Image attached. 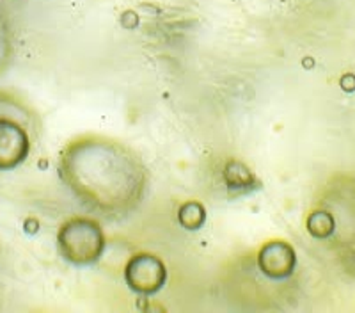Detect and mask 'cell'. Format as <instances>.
<instances>
[{
    "mask_svg": "<svg viewBox=\"0 0 355 313\" xmlns=\"http://www.w3.org/2000/svg\"><path fill=\"white\" fill-rule=\"evenodd\" d=\"M307 226H309V232L316 237H327L332 233V228H334V223H332V217L325 212H320V214H313L307 221Z\"/></svg>",
    "mask_w": 355,
    "mask_h": 313,
    "instance_id": "cell-8",
    "label": "cell"
},
{
    "mask_svg": "<svg viewBox=\"0 0 355 313\" xmlns=\"http://www.w3.org/2000/svg\"><path fill=\"white\" fill-rule=\"evenodd\" d=\"M166 265L153 255L133 256L125 269V280L135 292L153 294L166 283Z\"/></svg>",
    "mask_w": 355,
    "mask_h": 313,
    "instance_id": "cell-3",
    "label": "cell"
},
{
    "mask_svg": "<svg viewBox=\"0 0 355 313\" xmlns=\"http://www.w3.org/2000/svg\"><path fill=\"white\" fill-rule=\"evenodd\" d=\"M59 248L68 262L77 265L93 264L105 249V235L96 221L75 217L61 228Z\"/></svg>",
    "mask_w": 355,
    "mask_h": 313,
    "instance_id": "cell-2",
    "label": "cell"
},
{
    "mask_svg": "<svg viewBox=\"0 0 355 313\" xmlns=\"http://www.w3.org/2000/svg\"><path fill=\"white\" fill-rule=\"evenodd\" d=\"M224 178H226L227 187L234 189V191H245L250 189V185L254 183V176L249 171V167L242 162L231 160L224 169Z\"/></svg>",
    "mask_w": 355,
    "mask_h": 313,
    "instance_id": "cell-6",
    "label": "cell"
},
{
    "mask_svg": "<svg viewBox=\"0 0 355 313\" xmlns=\"http://www.w3.org/2000/svg\"><path fill=\"white\" fill-rule=\"evenodd\" d=\"M62 178L85 203L105 212L137 203L144 189L139 160L121 144L100 137L80 139L66 150Z\"/></svg>",
    "mask_w": 355,
    "mask_h": 313,
    "instance_id": "cell-1",
    "label": "cell"
},
{
    "mask_svg": "<svg viewBox=\"0 0 355 313\" xmlns=\"http://www.w3.org/2000/svg\"><path fill=\"white\" fill-rule=\"evenodd\" d=\"M178 217H180V224L187 230H199L206 221L205 207L198 201H189L180 208Z\"/></svg>",
    "mask_w": 355,
    "mask_h": 313,
    "instance_id": "cell-7",
    "label": "cell"
},
{
    "mask_svg": "<svg viewBox=\"0 0 355 313\" xmlns=\"http://www.w3.org/2000/svg\"><path fill=\"white\" fill-rule=\"evenodd\" d=\"M295 262H297V258H295L293 248L286 242H281V240L263 246L258 258L263 274L275 278V280L290 276L293 273Z\"/></svg>",
    "mask_w": 355,
    "mask_h": 313,
    "instance_id": "cell-5",
    "label": "cell"
},
{
    "mask_svg": "<svg viewBox=\"0 0 355 313\" xmlns=\"http://www.w3.org/2000/svg\"><path fill=\"white\" fill-rule=\"evenodd\" d=\"M28 153V137L18 123L0 118V171L12 169Z\"/></svg>",
    "mask_w": 355,
    "mask_h": 313,
    "instance_id": "cell-4",
    "label": "cell"
}]
</instances>
